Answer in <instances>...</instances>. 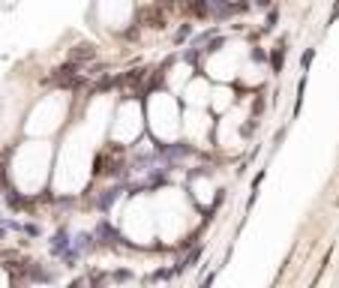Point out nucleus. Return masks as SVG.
<instances>
[{"label": "nucleus", "mask_w": 339, "mask_h": 288, "mask_svg": "<svg viewBox=\"0 0 339 288\" xmlns=\"http://www.w3.org/2000/svg\"><path fill=\"white\" fill-rule=\"evenodd\" d=\"M138 21L147 24V27H153V30H165V12L159 9V3L141 6V9H138Z\"/></svg>", "instance_id": "f257e3e1"}, {"label": "nucleus", "mask_w": 339, "mask_h": 288, "mask_svg": "<svg viewBox=\"0 0 339 288\" xmlns=\"http://www.w3.org/2000/svg\"><path fill=\"white\" fill-rule=\"evenodd\" d=\"M69 60H72V63H78V66H84V63L96 60V45H90V42L75 45V48L69 51Z\"/></svg>", "instance_id": "f03ea898"}, {"label": "nucleus", "mask_w": 339, "mask_h": 288, "mask_svg": "<svg viewBox=\"0 0 339 288\" xmlns=\"http://www.w3.org/2000/svg\"><path fill=\"white\" fill-rule=\"evenodd\" d=\"M69 243H72V240H69V231H66V228H60V231L54 234V243H51V252H54V255H63V252L69 249Z\"/></svg>", "instance_id": "7ed1b4c3"}, {"label": "nucleus", "mask_w": 339, "mask_h": 288, "mask_svg": "<svg viewBox=\"0 0 339 288\" xmlns=\"http://www.w3.org/2000/svg\"><path fill=\"white\" fill-rule=\"evenodd\" d=\"M144 72H147V69H141V66H138V69H129L126 75H120V84H126V87L141 84V81H144Z\"/></svg>", "instance_id": "20e7f679"}, {"label": "nucleus", "mask_w": 339, "mask_h": 288, "mask_svg": "<svg viewBox=\"0 0 339 288\" xmlns=\"http://www.w3.org/2000/svg\"><path fill=\"white\" fill-rule=\"evenodd\" d=\"M270 63H273V72H282V66H285V48H282V45H276V48H273Z\"/></svg>", "instance_id": "39448f33"}, {"label": "nucleus", "mask_w": 339, "mask_h": 288, "mask_svg": "<svg viewBox=\"0 0 339 288\" xmlns=\"http://www.w3.org/2000/svg\"><path fill=\"white\" fill-rule=\"evenodd\" d=\"M96 234H102V237H105V243H114V240H120V234H117L114 228H111L108 222H99V228H96Z\"/></svg>", "instance_id": "423d86ee"}, {"label": "nucleus", "mask_w": 339, "mask_h": 288, "mask_svg": "<svg viewBox=\"0 0 339 288\" xmlns=\"http://www.w3.org/2000/svg\"><path fill=\"white\" fill-rule=\"evenodd\" d=\"M117 195H120V186H111V189L99 198V207H102V210H108V204H114V201H117Z\"/></svg>", "instance_id": "0eeeda50"}, {"label": "nucleus", "mask_w": 339, "mask_h": 288, "mask_svg": "<svg viewBox=\"0 0 339 288\" xmlns=\"http://www.w3.org/2000/svg\"><path fill=\"white\" fill-rule=\"evenodd\" d=\"M198 258H201V246H198V249H192V252H189V255H186V258H183V264H180L177 270H189V267H195V261H198Z\"/></svg>", "instance_id": "6e6552de"}, {"label": "nucleus", "mask_w": 339, "mask_h": 288, "mask_svg": "<svg viewBox=\"0 0 339 288\" xmlns=\"http://www.w3.org/2000/svg\"><path fill=\"white\" fill-rule=\"evenodd\" d=\"M90 246H93V234H78L75 237V252H84Z\"/></svg>", "instance_id": "1a4fd4ad"}, {"label": "nucleus", "mask_w": 339, "mask_h": 288, "mask_svg": "<svg viewBox=\"0 0 339 288\" xmlns=\"http://www.w3.org/2000/svg\"><path fill=\"white\" fill-rule=\"evenodd\" d=\"M6 201H9V207H24V204H27L18 192H9V195H6Z\"/></svg>", "instance_id": "9d476101"}, {"label": "nucleus", "mask_w": 339, "mask_h": 288, "mask_svg": "<svg viewBox=\"0 0 339 288\" xmlns=\"http://www.w3.org/2000/svg\"><path fill=\"white\" fill-rule=\"evenodd\" d=\"M312 57H315V51H312V48H309V51H306L303 57H300V66H303V72L309 69V63H312Z\"/></svg>", "instance_id": "9b49d317"}, {"label": "nucleus", "mask_w": 339, "mask_h": 288, "mask_svg": "<svg viewBox=\"0 0 339 288\" xmlns=\"http://www.w3.org/2000/svg\"><path fill=\"white\" fill-rule=\"evenodd\" d=\"M189 33H192V27H189V24H183V27L177 30V42H183V39H186Z\"/></svg>", "instance_id": "f8f14e48"}, {"label": "nucleus", "mask_w": 339, "mask_h": 288, "mask_svg": "<svg viewBox=\"0 0 339 288\" xmlns=\"http://www.w3.org/2000/svg\"><path fill=\"white\" fill-rule=\"evenodd\" d=\"M171 276V270H156L153 276H150V282H159V279H168Z\"/></svg>", "instance_id": "ddd939ff"}, {"label": "nucleus", "mask_w": 339, "mask_h": 288, "mask_svg": "<svg viewBox=\"0 0 339 288\" xmlns=\"http://www.w3.org/2000/svg\"><path fill=\"white\" fill-rule=\"evenodd\" d=\"M336 18H339V0H336V3H333V12H330V18H327V27H330V24H333Z\"/></svg>", "instance_id": "4468645a"}, {"label": "nucleus", "mask_w": 339, "mask_h": 288, "mask_svg": "<svg viewBox=\"0 0 339 288\" xmlns=\"http://www.w3.org/2000/svg\"><path fill=\"white\" fill-rule=\"evenodd\" d=\"M252 60H267V54L261 51V48H252Z\"/></svg>", "instance_id": "2eb2a0df"}, {"label": "nucleus", "mask_w": 339, "mask_h": 288, "mask_svg": "<svg viewBox=\"0 0 339 288\" xmlns=\"http://www.w3.org/2000/svg\"><path fill=\"white\" fill-rule=\"evenodd\" d=\"M276 15H279V12H276V9H270V15H267V27H273V24H276Z\"/></svg>", "instance_id": "dca6fc26"}, {"label": "nucleus", "mask_w": 339, "mask_h": 288, "mask_svg": "<svg viewBox=\"0 0 339 288\" xmlns=\"http://www.w3.org/2000/svg\"><path fill=\"white\" fill-rule=\"evenodd\" d=\"M219 48H222V39H213V42L207 45V51H219Z\"/></svg>", "instance_id": "f3484780"}, {"label": "nucleus", "mask_w": 339, "mask_h": 288, "mask_svg": "<svg viewBox=\"0 0 339 288\" xmlns=\"http://www.w3.org/2000/svg\"><path fill=\"white\" fill-rule=\"evenodd\" d=\"M24 231H27L30 237H36V234H39V228H36V225H24Z\"/></svg>", "instance_id": "a211bd4d"}]
</instances>
